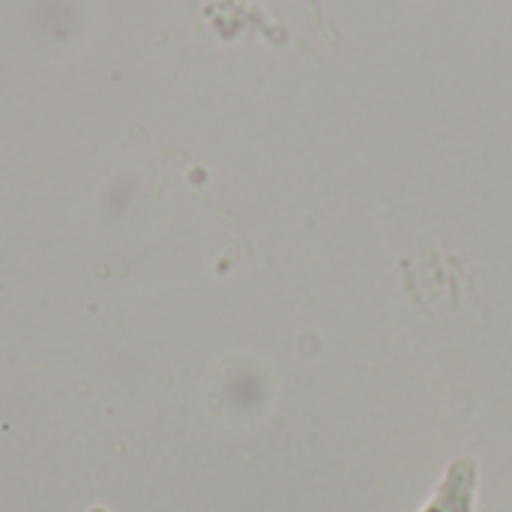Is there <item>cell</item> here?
Wrapping results in <instances>:
<instances>
[{"label": "cell", "instance_id": "6da1fadb", "mask_svg": "<svg viewBox=\"0 0 512 512\" xmlns=\"http://www.w3.org/2000/svg\"><path fill=\"white\" fill-rule=\"evenodd\" d=\"M90 512H105V510H90Z\"/></svg>", "mask_w": 512, "mask_h": 512}]
</instances>
